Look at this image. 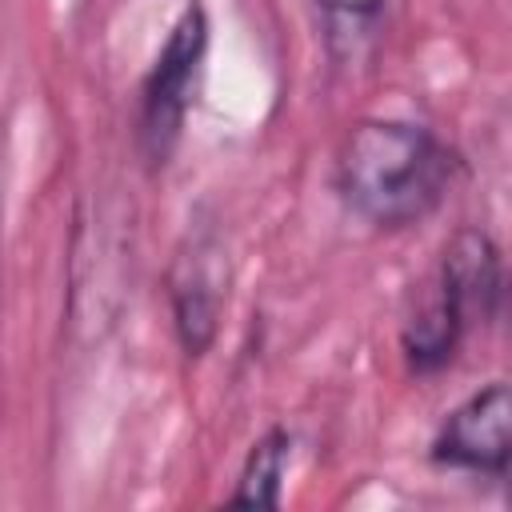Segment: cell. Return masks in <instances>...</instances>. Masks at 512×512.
<instances>
[{
	"label": "cell",
	"instance_id": "1",
	"mask_svg": "<svg viewBox=\"0 0 512 512\" xmlns=\"http://www.w3.org/2000/svg\"><path fill=\"white\" fill-rule=\"evenodd\" d=\"M452 172V148L408 120H360L336 152V188L344 204L376 228H408L432 216Z\"/></svg>",
	"mask_w": 512,
	"mask_h": 512
},
{
	"label": "cell",
	"instance_id": "2",
	"mask_svg": "<svg viewBox=\"0 0 512 512\" xmlns=\"http://www.w3.org/2000/svg\"><path fill=\"white\" fill-rule=\"evenodd\" d=\"M204 52H208V16L192 0L176 16L152 72L144 76V88H140V132L136 136H140V152L152 168H164L180 144Z\"/></svg>",
	"mask_w": 512,
	"mask_h": 512
},
{
	"label": "cell",
	"instance_id": "3",
	"mask_svg": "<svg viewBox=\"0 0 512 512\" xmlns=\"http://www.w3.org/2000/svg\"><path fill=\"white\" fill-rule=\"evenodd\" d=\"M168 300L184 356H204L216 340L220 312L228 304V252L212 224H200L184 236L168 268Z\"/></svg>",
	"mask_w": 512,
	"mask_h": 512
},
{
	"label": "cell",
	"instance_id": "4",
	"mask_svg": "<svg viewBox=\"0 0 512 512\" xmlns=\"http://www.w3.org/2000/svg\"><path fill=\"white\" fill-rule=\"evenodd\" d=\"M432 460L460 472L504 476L512 464V380H496L452 408L432 440Z\"/></svg>",
	"mask_w": 512,
	"mask_h": 512
},
{
	"label": "cell",
	"instance_id": "5",
	"mask_svg": "<svg viewBox=\"0 0 512 512\" xmlns=\"http://www.w3.org/2000/svg\"><path fill=\"white\" fill-rule=\"evenodd\" d=\"M436 284L456 300L468 328L492 320L504 308V284H508V272L492 236H484L480 228H460L440 252Z\"/></svg>",
	"mask_w": 512,
	"mask_h": 512
},
{
	"label": "cell",
	"instance_id": "6",
	"mask_svg": "<svg viewBox=\"0 0 512 512\" xmlns=\"http://www.w3.org/2000/svg\"><path fill=\"white\" fill-rule=\"evenodd\" d=\"M468 332V320L464 312L456 308V300L432 280V288L424 292V300L416 304V312L404 320V332H400V348H404V360L412 372H440L444 364H452L460 340Z\"/></svg>",
	"mask_w": 512,
	"mask_h": 512
},
{
	"label": "cell",
	"instance_id": "7",
	"mask_svg": "<svg viewBox=\"0 0 512 512\" xmlns=\"http://www.w3.org/2000/svg\"><path fill=\"white\" fill-rule=\"evenodd\" d=\"M292 456V436L288 428H268L244 456V468L236 476L232 488V504L240 508H276L280 504V484H284V468Z\"/></svg>",
	"mask_w": 512,
	"mask_h": 512
},
{
	"label": "cell",
	"instance_id": "8",
	"mask_svg": "<svg viewBox=\"0 0 512 512\" xmlns=\"http://www.w3.org/2000/svg\"><path fill=\"white\" fill-rule=\"evenodd\" d=\"M384 0H320V8L332 16V20H344V24H360V20H372L380 12Z\"/></svg>",
	"mask_w": 512,
	"mask_h": 512
},
{
	"label": "cell",
	"instance_id": "9",
	"mask_svg": "<svg viewBox=\"0 0 512 512\" xmlns=\"http://www.w3.org/2000/svg\"><path fill=\"white\" fill-rule=\"evenodd\" d=\"M504 308H508V324H512V272H508V284H504Z\"/></svg>",
	"mask_w": 512,
	"mask_h": 512
},
{
	"label": "cell",
	"instance_id": "10",
	"mask_svg": "<svg viewBox=\"0 0 512 512\" xmlns=\"http://www.w3.org/2000/svg\"><path fill=\"white\" fill-rule=\"evenodd\" d=\"M504 480H508V496H512V464H508V472H504Z\"/></svg>",
	"mask_w": 512,
	"mask_h": 512
}]
</instances>
